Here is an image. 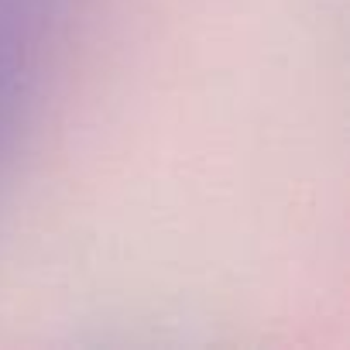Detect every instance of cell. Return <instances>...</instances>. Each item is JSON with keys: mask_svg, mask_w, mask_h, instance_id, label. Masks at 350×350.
Listing matches in <instances>:
<instances>
[{"mask_svg": "<svg viewBox=\"0 0 350 350\" xmlns=\"http://www.w3.org/2000/svg\"><path fill=\"white\" fill-rule=\"evenodd\" d=\"M59 0H0V175L35 103Z\"/></svg>", "mask_w": 350, "mask_h": 350, "instance_id": "cell-1", "label": "cell"}]
</instances>
